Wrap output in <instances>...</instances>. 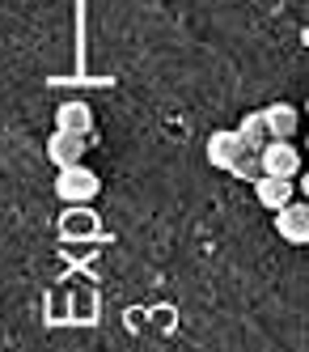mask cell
<instances>
[{
	"mask_svg": "<svg viewBox=\"0 0 309 352\" xmlns=\"http://www.w3.org/2000/svg\"><path fill=\"white\" fill-rule=\"evenodd\" d=\"M242 153H246V148H242V140H238L233 128H220V132L208 136V162H212L216 170H229Z\"/></svg>",
	"mask_w": 309,
	"mask_h": 352,
	"instance_id": "obj_6",
	"label": "cell"
},
{
	"mask_svg": "<svg viewBox=\"0 0 309 352\" xmlns=\"http://www.w3.org/2000/svg\"><path fill=\"white\" fill-rule=\"evenodd\" d=\"M233 132H238V140H242L246 153H259V148L267 144V128H263V115H259V111H250Z\"/></svg>",
	"mask_w": 309,
	"mask_h": 352,
	"instance_id": "obj_9",
	"label": "cell"
},
{
	"mask_svg": "<svg viewBox=\"0 0 309 352\" xmlns=\"http://www.w3.org/2000/svg\"><path fill=\"white\" fill-rule=\"evenodd\" d=\"M85 148H89V136L60 132V128L47 136V157H51V166H60V170L81 166V162H85Z\"/></svg>",
	"mask_w": 309,
	"mask_h": 352,
	"instance_id": "obj_4",
	"label": "cell"
},
{
	"mask_svg": "<svg viewBox=\"0 0 309 352\" xmlns=\"http://www.w3.org/2000/svg\"><path fill=\"white\" fill-rule=\"evenodd\" d=\"M229 174H238V179H246V183H254V179H259V153H242L233 166H229Z\"/></svg>",
	"mask_w": 309,
	"mask_h": 352,
	"instance_id": "obj_10",
	"label": "cell"
},
{
	"mask_svg": "<svg viewBox=\"0 0 309 352\" xmlns=\"http://www.w3.org/2000/svg\"><path fill=\"white\" fill-rule=\"evenodd\" d=\"M263 115V128H267V140H293L297 136V107H288V102H271V107H263L259 111Z\"/></svg>",
	"mask_w": 309,
	"mask_h": 352,
	"instance_id": "obj_5",
	"label": "cell"
},
{
	"mask_svg": "<svg viewBox=\"0 0 309 352\" xmlns=\"http://www.w3.org/2000/svg\"><path fill=\"white\" fill-rule=\"evenodd\" d=\"M254 199H259L267 212H279L288 199H297L293 195V179H267V174H259V179H254Z\"/></svg>",
	"mask_w": 309,
	"mask_h": 352,
	"instance_id": "obj_7",
	"label": "cell"
},
{
	"mask_svg": "<svg viewBox=\"0 0 309 352\" xmlns=\"http://www.w3.org/2000/svg\"><path fill=\"white\" fill-rule=\"evenodd\" d=\"M56 195L64 199V204H89V199L102 195V179L81 162V166H68L56 174Z\"/></svg>",
	"mask_w": 309,
	"mask_h": 352,
	"instance_id": "obj_1",
	"label": "cell"
},
{
	"mask_svg": "<svg viewBox=\"0 0 309 352\" xmlns=\"http://www.w3.org/2000/svg\"><path fill=\"white\" fill-rule=\"evenodd\" d=\"M259 170L267 179H297L301 174V153L293 140H267L259 148Z\"/></svg>",
	"mask_w": 309,
	"mask_h": 352,
	"instance_id": "obj_2",
	"label": "cell"
},
{
	"mask_svg": "<svg viewBox=\"0 0 309 352\" xmlns=\"http://www.w3.org/2000/svg\"><path fill=\"white\" fill-rule=\"evenodd\" d=\"M275 234L288 246H305L309 242V204L305 199H288V204L275 212Z\"/></svg>",
	"mask_w": 309,
	"mask_h": 352,
	"instance_id": "obj_3",
	"label": "cell"
},
{
	"mask_svg": "<svg viewBox=\"0 0 309 352\" xmlns=\"http://www.w3.org/2000/svg\"><path fill=\"white\" fill-rule=\"evenodd\" d=\"M56 128L60 132H76V136H89L93 132V111L85 102H64L56 111Z\"/></svg>",
	"mask_w": 309,
	"mask_h": 352,
	"instance_id": "obj_8",
	"label": "cell"
}]
</instances>
